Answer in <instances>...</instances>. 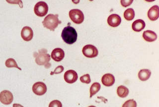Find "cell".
Masks as SVG:
<instances>
[{
  "mask_svg": "<svg viewBox=\"0 0 159 107\" xmlns=\"http://www.w3.org/2000/svg\"><path fill=\"white\" fill-rule=\"evenodd\" d=\"M35 62L39 66H44L46 68H49L51 65L49 62L51 58L49 54L47 53V51L45 49H42L39 50L38 52H34V54Z\"/></svg>",
  "mask_w": 159,
  "mask_h": 107,
  "instance_id": "obj_1",
  "label": "cell"
},
{
  "mask_svg": "<svg viewBox=\"0 0 159 107\" xmlns=\"http://www.w3.org/2000/svg\"><path fill=\"white\" fill-rule=\"evenodd\" d=\"M122 107H137L136 102L133 99L129 100L123 104Z\"/></svg>",
  "mask_w": 159,
  "mask_h": 107,
  "instance_id": "obj_22",
  "label": "cell"
},
{
  "mask_svg": "<svg viewBox=\"0 0 159 107\" xmlns=\"http://www.w3.org/2000/svg\"><path fill=\"white\" fill-rule=\"evenodd\" d=\"M117 93L119 97L125 98L129 94V90L125 86L120 85L117 89Z\"/></svg>",
  "mask_w": 159,
  "mask_h": 107,
  "instance_id": "obj_18",
  "label": "cell"
},
{
  "mask_svg": "<svg viewBox=\"0 0 159 107\" xmlns=\"http://www.w3.org/2000/svg\"><path fill=\"white\" fill-rule=\"evenodd\" d=\"M48 6L44 2H39L35 5L34 12L37 16L43 17L47 15Z\"/></svg>",
  "mask_w": 159,
  "mask_h": 107,
  "instance_id": "obj_5",
  "label": "cell"
},
{
  "mask_svg": "<svg viewBox=\"0 0 159 107\" xmlns=\"http://www.w3.org/2000/svg\"><path fill=\"white\" fill-rule=\"evenodd\" d=\"M64 70V69L63 66H57L56 69H55L53 72H51L50 75H53L54 74L57 75V74H60V73L63 71Z\"/></svg>",
  "mask_w": 159,
  "mask_h": 107,
  "instance_id": "obj_25",
  "label": "cell"
},
{
  "mask_svg": "<svg viewBox=\"0 0 159 107\" xmlns=\"http://www.w3.org/2000/svg\"><path fill=\"white\" fill-rule=\"evenodd\" d=\"M102 82L104 86H109L113 85L115 82V78L113 75L111 74L104 75L102 79Z\"/></svg>",
  "mask_w": 159,
  "mask_h": 107,
  "instance_id": "obj_14",
  "label": "cell"
},
{
  "mask_svg": "<svg viewBox=\"0 0 159 107\" xmlns=\"http://www.w3.org/2000/svg\"><path fill=\"white\" fill-rule=\"evenodd\" d=\"M65 81L69 84H72L76 82L78 79V76L77 72L73 70L67 71L64 74Z\"/></svg>",
  "mask_w": 159,
  "mask_h": 107,
  "instance_id": "obj_9",
  "label": "cell"
},
{
  "mask_svg": "<svg viewBox=\"0 0 159 107\" xmlns=\"http://www.w3.org/2000/svg\"><path fill=\"white\" fill-rule=\"evenodd\" d=\"M158 6H152L148 11V17L150 20L155 21L159 18V10Z\"/></svg>",
  "mask_w": 159,
  "mask_h": 107,
  "instance_id": "obj_13",
  "label": "cell"
},
{
  "mask_svg": "<svg viewBox=\"0 0 159 107\" xmlns=\"http://www.w3.org/2000/svg\"><path fill=\"white\" fill-rule=\"evenodd\" d=\"M61 37L65 42L71 45L77 41L78 34L75 29L71 26H68L62 30Z\"/></svg>",
  "mask_w": 159,
  "mask_h": 107,
  "instance_id": "obj_2",
  "label": "cell"
},
{
  "mask_svg": "<svg viewBox=\"0 0 159 107\" xmlns=\"http://www.w3.org/2000/svg\"><path fill=\"white\" fill-rule=\"evenodd\" d=\"M143 37L145 41L149 42H152L157 40V35L154 31L151 30H146L143 32Z\"/></svg>",
  "mask_w": 159,
  "mask_h": 107,
  "instance_id": "obj_15",
  "label": "cell"
},
{
  "mask_svg": "<svg viewBox=\"0 0 159 107\" xmlns=\"http://www.w3.org/2000/svg\"><path fill=\"white\" fill-rule=\"evenodd\" d=\"M32 91L37 96H42L46 93L47 87L43 82H37L32 86Z\"/></svg>",
  "mask_w": 159,
  "mask_h": 107,
  "instance_id": "obj_7",
  "label": "cell"
},
{
  "mask_svg": "<svg viewBox=\"0 0 159 107\" xmlns=\"http://www.w3.org/2000/svg\"><path fill=\"white\" fill-rule=\"evenodd\" d=\"M88 107H96V106H90Z\"/></svg>",
  "mask_w": 159,
  "mask_h": 107,
  "instance_id": "obj_28",
  "label": "cell"
},
{
  "mask_svg": "<svg viewBox=\"0 0 159 107\" xmlns=\"http://www.w3.org/2000/svg\"><path fill=\"white\" fill-rule=\"evenodd\" d=\"M133 0H129V1H124V0H121L120 1L121 4L122 6L124 7H127L130 5L132 3H133Z\"/></svg>",
  "mask_w": 159,
  "mask_h": 107,
  "instance_id": "obj_26",
  "label": "cell"
},
{
  "mask_svg": "<svg viewBox=\"0 0 159 107\" xmlns=\"http://www.w3.org/2000/svg\"><path fill=\"white\" fill-rule=\"evenodd\" d=\"M49 107H62V104L60 101L55 100L50 103Z\"/></svg>",
  "mask_w": 159,
  "mask_h": 107,
  "instance_id": "obj_24",
  "label": "cell"
},
{
  "mask_svg": "<svg viewBox=\"0 0 159 107\" xmlns=\"http://www.w3.org/2000/svg\"><path fill=\"white\" fill-rule=\"evenodd\" d=\"M14 100L13 95L9 90H4L0 93V102L4 105H10Z\"/></svg>",
  "mask_w": 159,
  "mask_h": 107,
  "instance_id": "obj_8",
  "label": "cell"
},
{
  "mask_svg": "<svg viewBox=\"0 0 159 107\" xmlns=\"http://www.w3.org/2000/svg\"><path fill=\"white\" fill-rule=\"evenodd\" d=\"M70 18L73 23L77 24H82L84 20V15L81 10L79 9H73L69 13Z\"/></svg>",
  "mask_w": 159,
  "mask_h": 107,
  "instance_id": "obj_4",
  "label": "cell"
},
{
  "mask_svg": "<svg viewBox=\"0 0 159 107\" xmlns=\"http://www.w3.org/2000/svg\"><path fill=\"white\" fill-rule=\"evenodd\" d=\"M82 52L84 56L89 58L96 57L98 55V50L93 45H87L84 46L82 50Z\"/></svg>",
  "mask_w": 159,
  "mask_h": 107,
  "instance_id": "obj_6",
  "label": "cell"
},
{
  "mask_svg": "<svg viewBox=\"0 0 159 107\" xmlns=\"http://www.w3.org/2000/svg\"><path fill=\"white\" fill-rule=\"evenodd\" d=\"M51 57L55 61L60 62L64 58L65 53L62 49L57 48L52 51Z\"/></svg>",
  "mask_w": 159,
  "mask_h": 107,
  "instance_id": "obj_11",
  "label": "cell"
},
{
  "mask_svg": "<svg viewBox=\"0 0 159 107\" xmlns=\"http://www.w3.org/2000/svg\"><path fill=\"white\" fill-rule=\"evenodd\" d=\"M61 24V21L58 19V15L49 14L45 18L42 24L44 28L51 31H54L59 24Z\"/></svg>",
  "mask_w": 159,
  "mask_h": 107,
  "instance_id": "obj_3",
  "label": "cell"
},
{
  "mask_svg": "<svg viewBox=\"0 0 159 107\" xmlns=\"http://www.w3.org/2000/svg\"><path fill=\"white\" fill-rule=\"evenodd\" d=\"M134 16H135V12L133 9L129 8L127 9L126 10L124 11V17L126 20L130 21L133 19Z\"/></svg>",
  "mask_w": 159,
  "mask_h": 107,
  "instance_id": "obj_19",
  "label": "cell"
},
{
  "mask_svg": "<svg viewBox=\"0 0 159 107\" xmlns=\"http://www.w3.org/2000/svg\"><path fill=\"white\" fill-rule=\"evenodd\" d=\"M121 22L120 17L116 14H112L108 16L107 19V23L109 26L116 28L119 26Z\"/></svg>",
  "mask_w": 159,
  "mask_h": 107,
  "instance_id": "obj_12",
  "label": "cell"
},
{
  "mask_svg": "<svg viewBox=\"0 0 159 107\" xmlns=\"http://www.w3.org/2000/svg\"><path fill=\"white\" fill-rule=\"evenodd\" d=\"M145 23L142 19H137L133 22L132 25V29L136 32H140L145 27Z\"/></svg>",
  "mask_w": 159,
  "mask_h": 107,
  "instance_id": "obj_16",
  "label": "cell"
},
{
  "mask_svg": "<svg viewBox=\"0 0 159 107\" xmlns=\"http://www.w3.org/2000/svg\"><path fill=\"white\" fill-rule=\"evenodd\" d=\"M5 65L8 68H11V67H16L17 69L21 71V69L17 66V63L12 58H10L6 60V61L5 62Z\"/></svg>",
  "mask_w": 159,
  "mask_h": 107,
  "instance_id": "obj_21",
  "label": "cell"
},
{
  "mask_svg": "<svg viewBox=\"0 0 159 107\" xmlns=\"http://www.w3.org/2000/svg\"><path fill=\"white\" fill-rule=\"evenodd\" d=\"M12 107H24L22 105L19 104H14L12 105Z\"/></svg>",
  "mask_w": 159,
  "mask_h": 107,
  "instance_id": "obj_27",
  "label": "cell"
},
{
  "mask_svg": "<svg viewBox=\"0 0 159 107\" xmlns=\"http://www.w3.org/2000/svg\"><path fill=\"white\" fill-rule=\"evenodd\" d=\"M21 36L23 40L25 41H30L32 40L34 36V32L32 28L29 26H25L21 31Z\"/></svg>",
  "mask_w": 159,
  "mask_h": 107,
  "instance_id": "obj_10",
  "label": "cell"
},
{
  "mask_svg": "<svg viewBox=\"0 0 159 107\" xmlns=\"http://www.w3.org/2000/svg\"><path fill=\"white\" fill-rule=\"evenodd\" d=\"M80 81L84 83L89 84L91 82V77L89 74L84 75L80 77Z\"/></svg>",
  "mask_w": 159,
  "mask_h": 107,
  "instance_id": "obj_23",
  "label": "cell"
},
{
  "mask_svg": "<svg viewBox=\"0 0 159 107\" xmlns=\"http://www.w3.org/2000/svg\"><path fill=\"white\" fill-rule=\"evenodd\" d=\"M151 75V72L148 69L141 70L138 72V78L141 81H146L149 79Z\"/></svg>",
  "mask_w": 159,
  "mask_h": 107,
  "instance_id": "obj_17",
  "label": "cell"
},
{
  "mask_svg": "<svg viewBox=\"0 0 159 107\" xmlns=\"http://www.w3.org/2000/svg\"><path fill=\"white\" fill-rule=\"evenodd\" d=\"M101 84L98 82H94L90 88V98H92L94 95L97 93L101 89Z\"/></svg>",
  "mask_w": 159,
  "mask_h": 107,
  "instance_id": "obj_20",
  "label": "cell"
}]
</instances>
